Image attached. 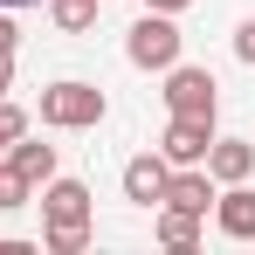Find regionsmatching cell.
<instances>
[{"mask_svg":"<svg viewBox=\"0 0 255 255\" xmlns=\"http://www.w3.org/2000/svg\"><path fill=\"white\" fill-rule=\"evenodd\" d=\"M0 152H7V145H0Z\"/></svg>","mask_w":255,"mask_h":255,"instance_id":"obj_21","label":"cell"},{"mask_svg":"<svg viewBox=\"0 0 255 255\" xmlns=\"http://www.w3.org/2000/svg\"><path fill=\"white\" fill-rule=\"evenodd\" d=\"M35 200H42V228H90V214H97V200H90L83 179H48V186H35Z\"/></svg>","mask_w":255,"mask_h":255,"instance_id":"obj_4","label":"cell"},{"mask_svg":"<svg viewBox=\"0 0 255 255\" xmlns=\"http://www.w3.org/2000/svg\"><path fill=\"white\" fill-rule=\"evenodd\" d=\"M159 97H166V118H214L221 111V83H214L200 62H172Z\"/></svg>","mask_w":255,"mask_h":255,"instance_id":"obj_3","label":"cell"},{"mask_svg":"<svg viewBox=\"0 0 255 255\" xmlns=\"http://www.w3.org/2000/svg\"><path fill=\"white\" fill-rule=\"evenodd\" d=\"M214 228H221L228 242H255V186L249 179H235V186L214 193Z\"/></svg>","mask_w":255,"mask_h":255,"instance_id":"obj_6","label":"cell"},{"mask_svg":"<svg viewBox=\"0 0 255 255\" xmlns=\"http://www.w3.org/2000/svg\"><path fill=\"white\" fill-rule=\"evenodd\" d=\"M179 48H186V35H179V14H138L125 35V62L131 69H152V76H166L172 62H179Z\"/></svg>","mask_w":255,"mask_h":255,"instance_id":"obj_2","label":"cell"},{"mask_svg":"<svg viewBox=\"0 0 255 255\" xmlns=\"http://www.w3.org/2000/svg\"><path fill=\"white\" fill-rule=\"evenodd\" d=\"M0 55H14V21H7V7H0Z\"/></svg>","mask_w":255,"mask_h":255,"instance_id":"obj_18","label":"cell"},{"mask_svg":"<svg viewBox=\"0 0 255 255\" xmlns=\"http://www.w3.org/2000/svg\"><path fill=\"white\" fill-rule=\"evenodd\" d=\"M145 7H152V14H186L193 0H145Z\"/></svg>","mask_w":255,"mask_h":255,"instance_id":"obj_17","label":"cell"},{"mask_svg":"<svg viewBox=\"0 0 255 255\" xmlns=\"http://www.w3.org/2000/svg\"><path fill=\"white\" fill-rule=\"evenodd\" d=\"M207 172H214V186L249 179V172H255V145H249V138H214V145H207Z\"/></svg>","mask_w":255,"mask_h":255,"instance_id":"obj_11","label":"cell"},{"mask_svg":"<svg viewBox=\"0 0 255 255\" xmlns=\"http://www.w3.org/2000/svg\"><path fill=\"white\" fill-rule=\"evenodd\" d=\"M28 200H35V186H28L21 172H14V166H7V159H0V214H21V207H28Z\"/></svg>","mask_w":255,"mask_h":255,"instance_id":"obj_13","label":"cell"},{"mask_svg":"<svg viewBox=\"0 0 255 255\" xmlns=\"http://www.w3.org/2000/svg\"><path fill=\"white\" fill-rule=\"evenodd\" d=\"M14 90V55H0V97Z\"/></svg>","mask_w":255,"mask_h":255,"instance_id":"obj_19","label":"cell"},{"mask_svg":"<svg viewBox=\"0 0 255 255\" xmlns=\"http://www.w3.org/2000/svg\"><path fill=\"white\" fill-rule=\"evenodd\" d=\"M207 145H214V118H166L159 131L166 166H207Z\"/></svg>","mask_w":255,"mask_h":255,"instance_id":"obj_5","label":"cell"},{"mask_svg":"<svg viewBox=\"0 0 255 255\" xmlns=\"http://www.w3.org/2000/svg\"><path fill=\"white\" fill-rule=\"evenodd\" d=\"M28 125H35V118H28V111H21L14 97H0V145H14V138H21Z\"/></svg>","mask_w":255,"mask_h":255,"instance_id":"obj_15","label":"cell"},{"mask_svg":"<svg viewBox=\"0 0 255 255\" xmlns=\"http://www.w3.org/2000/svg\"><path fill=\"white\" fill-rule=\"evenodd\" d=\"M35 118H42L48 131H97L104 118H111V97H104L97 83H83V76H62V83L42 90Z\"/></svg>","mask_w":255,"mask_h":255,"instance_id":"obj_1","label":"cell"},{"mask_svg":"<svg viewBox=\"0 0 255 255\" xmlns=\"http://www.w3.org/2000/svg\"><path fill=\"white\" fill-rule=\"evenodd\" d=\"M166 152H138V159H125V200L131 207H159V193H166Z\"/></svg>","mask_w":255,"mask_h":255,"instance_id":"obj_8","label":"cell"},{"mask_svg":"<svg viewBox=\"0 0 255 255\" xmlns=\"http://www.w3.org/2000/svg\"><path fill=\"white\" fill-rule=\"evenodd\" d=\"M235 62H249V69H255V14L235 28Z\"/></svg>","mask_w":255,"mask_h":255,"instance_id":"obj_16","label":"cell"},{"mask_svg":"<svg viewBox=\"0 0 255 255\" xmlns=\"http://www.w3.org/2000/svg\"><path fill=\"white\" fill-rule=\"evenodd\" d=\"M214 172L207 166H172L166 172V193H159V207H186V214H207L214 207Z\"/></svg>","mask_w":255,"mask_h":255,"instance_id":"obj_7","label":"cell"},{"mask_svg":"<svg viewBox=\"0 0 255 255\" xmlns=\"http://www.w3.org/2000/svg\"><path fill=\"white\" fill-rule=\"evenodd\" d=\"M0 159H7L14 172H21L28 186H48V179H55V145H42V138H28V131H21V138H14V145H7Z\"/></svg>","mask_w":255,"mask_h":255,"instance_id":"obj_9","label":"cell"},{"mask_svg":"<svg viewBox=\"0 0 255 255\" xmlns=\"http://www.w3.org/2000/svg\"><path fill=\"white\" fill-rule=\"evenodd\" d=\"M90 235H97V228H42V249L48 255H83Z\"/></svg>","mask_w":255,"mask_h":255,"instance_id":"obj_14","label":"cell"},{"mask_svg":"<svg viewBox=\"0 0 255 255\" xmlns=\"http://www.w3.org/2000/svg\"><path fill=\"white\" fill-rule=\"evenodd\" d=\"M97 7H104V0H48V21H55L62 35H90V28H97Z\"/></svg>","mask_w":255,"mask_h":255,"instance_id":"obj_12","label":"cell"},{"mask_svg":"<svg viewBox=\"0 0 255 255\" xmlns=\"http://www.w3.org/2000/svg\"><path fill=\"white\" fill-rule=\"evenodd\" d=\"M0 7H7V14H14V7H42V0H0Z\"/></svg>","mask_w":255,"mask_h":255,"instance_id":"obj_20","label":"cell"},{"mask_svg":"<svg viewBox=\"0 0 255 255\" xmlns=\"http://www.w3.org/2000/svg\"><path fill=\"white\" fill-rule=\"evenodd\" d=\"M152 235L166 242V249H200V235H207V214H186V207H152Z\"/></svg>","mask_w":255,"mask_h":255,"instance_id":"obj_10","label":"cell"}]
</instances>
